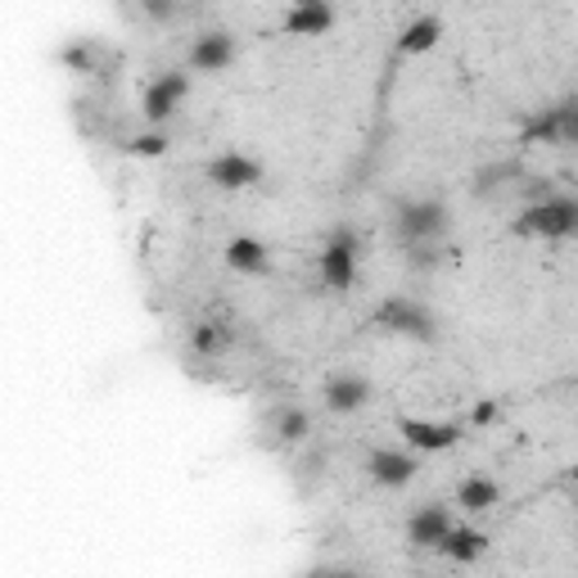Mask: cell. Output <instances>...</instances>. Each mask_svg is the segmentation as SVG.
Returning <instances> with one entry per match:
<instances>
[{
  "label": "cell",
  "instance_id": "obj_11",
  "mask_svg": "<svg viewBox=\"0 0 578 578\" xmlns=\"http://www.w3.org/2000/svg\"><path fill=\"white\" fill-rule=\"evenodd\" d=\"M335 27V5L330 0H294L285 10V32L294 36H321Z\"/></svg>",
  "mask_w": 578,
  "mask_h": 578
},
{
  "label": "cell",
  "instance_id": "obj_13",
  "mask_svg": "<svg viewBox=\"0 0 578 578\" xmlns=\"http://www.w3.org/2000/svg\"><path fill=\"white\" fill-rule=\"evenodd\" d=\"M226 267L230 272H245V276H272V253H267L262 240L240 236L226 245Z\"/></svg>",
  "mask_w": 578,
  "mask_h": 578
},
{
  "label": "cell",
  "instance_id": "obj_5",
  "mask_svg": "<svg viewBox=\"0 0 578 578\" xmlns=\"http://www.w3.org/2000/svg\"><path fill=\"white\" fill-rule=\"evenodd\" d=\"M185 91H190V77H185L181 68L159 72V77H154V82L145 87V95H140V118H145L149 127L172 123L177 109H181V100H185Z\"/></svg>",
  "mask_w": 578,
  "mask_h": 578
},
{
  "label": "cell",
  "instance_id": "obj_6",
  "mask_svg": "<svg viewBox=\"0 0 578 578\" xmlns=\"http://www.w3.org/2000/svg\"><path fill=\"white\" fill-rule=\"evenodd\" d=\"M185 59L195 72H226L230 64H236V36H230L226 27H204V32H195Z\"/></svg>",
  "mask_w": 578,
  "mask_h": 578
},
{
  "label": "cell",
  "instance_id": "obj_4",
  "mask_svg": "<svg viewBox=\"0 0 578 578\" xmlns=\"http://www.w3.org/2000/svg\"><path fill=\"white\" fill-rule=\"evenodd\" d=\"M447 230V208L439 200H411L398 204L394 213V236L411 249V245H439V236Z\"/></svg>",
  "mask_w": 578,
  "mask_h": 578
},
{
  "label": "cell",
  "instance_id": "obj_12",
  "mask_svg": "<svg viewBox=\"0 0 578 578\" xmlns=\"http://www.w3.org/2000/svg\"><path fill=\"white\" fill-rule=\"evenodd\" d=\"M403 439L420 452H443L461 439V426H452V420H403Z\"/></svg>",
  "mask_w": 578,
  "mask_h": 578
},
{
  "label": "cell",
  "instance_id": "obj_20",
  "mask_svg": "<svg viewBox=\"0 0 578 578\" xmlns=\"http://www.w3.org/2000/svg\"><path fill=\"white\" fill-rule=\"evenodd\" d=\"M123 149H127V154H140V159H159V154L168 149V136H163V132H140V136L123 140Z\"/></svg>",
  "mask_w": 578,
  "mask_h": 578
},
{
  "label": "cell",
  "instance_id": "obj_8",
  "mask_svg": "<svg viewBox=\"0 0 578 578\" xmlns=\"http://www.w3.org/2000/svg\"><path fill=\"white\" fill-rule=\"evenodd\" d=\"M416 456L411 452H398V447H375L366 456V479L379 484V488H407L416 479Z\"/></svg>",
  "mask_w": 578,
  "mask_h": 578
},
{
  "label": "cell",
  "instance_id": "obj_3",
  "mask_svg": "<svg viewBox=\"0 0 578 578\" xmlns=\"http://www.w3.org/2000/svg\"><path fill=\"white\" fill-rule=\"evenodd\" d=\"M375 326L379 330H389V335H403V339H416V343H434L439 326H434V313L426 303H416V298H384L379 303V313H375Z\"/></svg>",
  "mask_w": 578,
  "mask_h": 578
},
{
  "label": "cell",
  "instance_id": "obj_17",
  "mask_svg": "<svg viewBox=\"0 0 578 578\" xmlns=\"http://www.w3.org/2000/svg\"><path fill=\"white\" fill-rule=\"evenodd\" d=\"M439 36H443V23H439L434 14L416 19V23L398 36V55H426V50H434V46H439Z\"/></svg>",
  "mask_w": 578,
  "mask_h": 578
},
{
  "label": "cell",
  "instance_id": "obj_22",
  "mask_svg": "<svg viewBox=\"0 0 578 578\" xmlns=\"http://www.w3.org/2000/svg\"><path fill=\"white\" fill-rule=\"evenodd\" d=\"M511 177H520V168H511V163H497V168L479 172V181H475V195H492V190H502Z\"/></svg>",
  "mask_w": 578,
  "mask_h": 578
},
{
  "label": "cell",
  "instance_id": "obj_16",
  "mask_svg": "<svg viewBox=\"0 0 578 578\" xmlns=\"http://www.w3.org/2000/svg\"><path fill=\"white\" fill-rule=\"evenodd\" d=\"M230 343H236V330H230L226 321H200L195 330H190V349H195L200 358H222Z\"/></svg>",
  "mask_w": 578,
  "mask_h": 578
},
{
  "label": "cell",
  "instance_id": "obj_19",
  "mask_svg": "<svg viewBox=\"0 0 578 578\" xmlns=\"http://www.w3.org/2000/svg\"><path fill=\"white\" fill-rule=\"evenodd\" d=\"M100 46H91V42H68L64 50H59V59L72 68V72H100Z\"/></svg>",
  "mask_w": 578,
  "mask_h": 578
},
{
  "label": "cell",
  "instance_id": "obj_7",
  "mask_svg": "<svg viewBox=\"0 0 578 578\" xmlns=\"http://www.w3.org/2000/svg\"><path fill=\"white\" fill-rule=\"evenodd\" d=\"M321 403L335 416H353V411H362L371 403V379L358 375V371H339V375H330L321 384Z\"/></svg>",
  "mask_w": 578,
  "mask_h": 578
},
{
  "label": "cell",
  "instance_id": "obj_21",
  "mask_svg": "<svg viewBox=\"0 0 578 578\" xmlns=\"http://www.w3.org/2000/svg\"><path fill=\"white\" fill-rule=\"evenodd\" d=\"M136 10L145 14V23H172L181 14V0H136Z\"/></svg>",
  "mask_w": 578,
  "mask_h": 578
},
{
  "label": "cell",
  "instance_id": "obj_10",
  "mask_svg": "<svg viewBox=\"0 0 578 578\" xmlns=\"http://www.w3.org/2000/svg\"><path fill=\"white\" fill-rule=\"evenodd\" d=\"M208 181L222 190H249L262 181V163L249 159V154H217L208 163Z\"/></svg>",
  "mask_w": 578,
  "mask_h": 578
},
{
  "label": "cell",
  "instance_id": "obj_9",
  "mask_svg": "<svg viewBox=\"0 0 578 578\" xmlns=\"http://www.w3.org/2000/svg\"><path fill=\"white\" fill-rule=\"evenodd\" d=\"M452 529V515L443 502H420L411 515H407V543L420 547V552H434L439 537Z\"/></svg>",
  "mask_w": 578,
  "mask_h": 578
},
{
  "label": "cell",
  "instance_id": "obj_15",
  "mask_svg": "<svg viewBox=\"0 0 578 578\" xmlns=\"http://www.w3.org/2000/svg\"><path fill=\"white\" fill-rule=\"evenodd\" d=\"M497 502H502V488H497L492 479H479V475H471V479H461L456 484V507L461 511H492Z\"/></svg>",
  "mask_w": 578,
  "mask_h": 578
},
{
  "label": "cell",
  "instance_id": "obj_2",
  "mask_svg": "<svg viewBox=\"0 0 578 578\" xmlns=\"http://www.w3.org/2000/svg\"><path fill=\"white\" fill-rule=\"evenodd\" d=\"M358 253H362L358 230H353V226H335V230H330V240H326V249L317 253L321 285H326V290H335V294L349 290V285H353V276H358Z\"/></svg>",
  "mask_w": 578,
  "mask_h": 578
},
{
  "label": "cell",
  "instance_id": "obj_14",
  "mask_svg": "<svg viewBox=\"0 0 578 578\" xmlns=\"http://www.w3.org/2000/svg\"><path fill=\"white\" fill-rule=\"evenodd\" d=\"M434 552L447 556V560H456V565H466V560H479V556L488 552V537H484L479 529H471V524H466V529H456V524H452V529L439 537V547H434Z\"/></svg>",
  "mask_w": 578,
  "mask_h": 578
},
{
  "label": "cell",
  "instance_id": "obj_1",
  "mask_svg": "<svg viewBox=\"0 0 578 578\" xmlns=\"http://www.w3.org/2000/svg\"><path fill=\"white\" fill-rule=\"evenodd\" d=\"M578 226V204L569 195H547L537 204H524V213L515 217V236H537V240H565Z\"/></svg>",
  "mask_w": 578,
  "mask_h": 578
},
{
  "label": "cell",
  "instance_id": "obj_18",
  "mask_svg": "<svg viewBox=\"0 0 578 578\" xmlns=\"http://www.w3.org/2000/svg\"><path fill=\"white\" fill-rule=\"evenodd\" d=\"M272 434H276V443H303L307 434H313V420H307L303 407H276L272 411Z\"/></svg>",
  "mask_w": 578,
  "mask_h": 578
}]
</instances>
